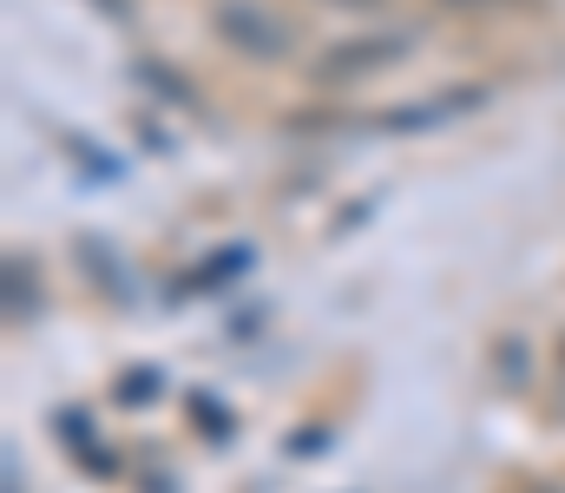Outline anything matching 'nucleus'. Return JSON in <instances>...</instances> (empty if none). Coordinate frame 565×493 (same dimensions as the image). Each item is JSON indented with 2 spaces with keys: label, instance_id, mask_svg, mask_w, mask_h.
Listing matches in <instances>:
<instances>
[{
  "label": "nucleus",
  "instance_id": "f257e3e1",
  "mask_svg": "<svg viewBox=\"0 0 565 493\" xmlns=\"http://www.w3.org/2000/svg\"><path fill=\"white\" fill-rule=\"evenodd\" d=\"M211 20H217V33H224L237 53H250V60H289V46H296V20L277 13V7H264V0H217Z\"/></svg>",
  "mask_w": 565,
  "mask_h": 493
},
{
  "label": "nucleus",
  "instance_id": "f03ea898",
  "mask_svg": "<svg viewBox=\"0 0 565 493\" xmlns=\"http://www.w3.org/2000/svg\"><path fill=\"white\" fill-rule=\"evenodd\" d=\"M402 53H408V40H362V46H349V53L335 46L329 60H316V86H335V79L349 86L355 73H369V66H388V60H402Z\"/></svg>",
  "mask_w": 565,
  "mask_h": 493
},
{
  "label": "nucleus",
  "instance_id": "7ed1b4c3",
  "mask_svg": "<svg viewBox=\"0 0 565 493\" xmlns=\"http://www.w3.org/2000/svg\"><path fill=\"white\" fill-rule=\"evenodd\" d=\"M447 7H500V0H447Z\"/></svg>",
  "mask_w": 565,
  "mask_h": 493
},
{
  "label": "nucleus",
  "instance_id": "20e7f679",
  "mask_svg": "<svg viewBox=\"0 0 565 493\" xmlns=\"http://www.w3.org/2000/svg\"><path fill=\"white\" fill-rule=\"evenodd\" d=\"M335 7H382V0H335Z\"/></svg>",
  "mask_w": 565,
  "mask_h": 493
}]
</instances>
